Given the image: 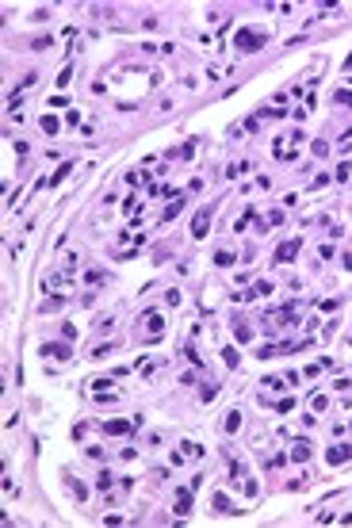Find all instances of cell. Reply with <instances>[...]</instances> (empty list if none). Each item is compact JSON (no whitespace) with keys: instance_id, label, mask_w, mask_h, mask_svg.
Wrapping results in <instances>:
<instances>
[{"instance_id":"obj_1","label":"cell","mask_w":352,"mask_h":528,"mask_svg":"<svg viewBox=\"0 0 352 528\" xmlns=\"http://www.w3.org/2000/svg\"><path fill=\"white\" fill-rule=\"evenodd\" d=\"M234 46L237 50H260L264 46V31H237Z\"/></svg>"},{"instance_id":"obj_2","label":"cell","mask_w":352,"mask_h":528,"mask_svg":"<svg viewBox=\"0 0 352 528\" xmlns=\"http://www.w3.org/2000/svg\"><path fill=\"white\" fill-rule=\"evenodd\" d=\"M211 215H214V207H203L199 215H195V222H192V234H195V237H207V226H211Z\"/></svg>"},{"instance_id":"obj_3","label":"cell","mask_w":352,"mask_h":528,"mask_svg":"<svg viewBox=\"0 0 352 528\" xmlns=\"http://www.w3.org/2000/svg\"><path fill=\"white\" fill-rule=\"evenodd\" d=\"M134 425H142V417H134V421H104L107 436H123V432H130Z\"/></svg>"},{"instance_id":"obj_4","label":"cell","mask_w":352,"mask_h":528,"mask_svg":"<svg viewBox=\"0 0 352 528\" xmlns=\"http://www.w3.org/2000/svg\"><path fill=\"white\" fill-rule=\"evenodd\" d=\"M161 333H165V318H161V314H146V337L157 341Z\"/></svg>"},{"instance_id":"obj_5","label":"cell","mask_w":352,"mask_h":528,"mask_svg":"<svg viewBox=\"0 0 352 528\" xmlns=\"http://www.w3.org/2000/svg\"><path fill=\"white\" fill-rule=\"evenodd\" d=\"M295 253H299V237L283 241V245L276 249V260H279V264H287V260H295Z\"/></svg>"},{"instance_id":"obj_6","label":"cell","mask_w":352,"mask_h":528,"mask_svg":"<svg viewBox=\"0 0 352 528\" xmlns=\"http://www.w3.org/2000/svg\"><path fill=\"white\" fill-rule=\"evenodd\" d=\"M325 459H329V463H344V459H352V444H333L329 452H325Z\"/></svg>"},{"instance_id":"obj_7","label":"cell","mask_w":352,"mask_h":528,"mask_svg":"<svg viewBox=\"0 0 352 528\" xmlns=\"http://www.w3.org/2000/svg\"><path fill=\"white\" fill-rule=\"evenodd\" d=\"M43 356H50V360H69V345H43Z\"/></svg>"},{"instance_id":"obj_8","label":"cell","mask_w":352,"mask_h":528,"mask_svg":"<svg viewBox=\"0 0 352 528\" xmlns=\"http://www.w3.org/2000/svg\"><path fill=\"white\" fill-rule=\"evenodd\" d=\"M222 429H226V432H237V429H241V413L230 410V413H226V421H222Z\"/></svg>"},{"instance_id":"obj_9","label":"cell","mask_w":352,"mask_h":528,"mask_svg":"<svg viewBox=\"0 0 352 528\" xmlns=\"http://www.w3.org/2000/svg\"><path fill=\"white\" fill-rule=\"evenodd\" d=\"M188 509H192V494H188V490H180V494H176V513L184 517Z\"/></svg>"},{"instance_id":"obj_10","label":"cell","mask_w":352,"mask_h":528,"mask_svg":"<svg viewBox=\"0 0 352 528\" xmlns=\"http://www.w3.org/2000/svg\"><path fill=\"white\" fill-rule=\"evenodd\" d=\"M306 455H310V444H306V440H295V444H291V459H306Z\"/></svg>"},{"instance_id":"obj_11","label":"cell","mask_w":352,"mask_h":528,"mask_svg":"<svg viewBox=\"0 0 352 528\" xmlns=\"http://www.w3.org/2000/svg\"><path fill=\"white\" fill-rule=\"evenodd\" d=\"M180 207H184V195H172V203L165 207V218H176V215H180Z\"/></svg>"},{"instance_id":"obj_12","label":"cell","mask_w":352,"mask_h":528,"mask_svg":"<svg viewBox=\"0 0 352 528\" xmlns=\"http://www.w3.org/2000/svg\"><path fill=\"white\" fill-rule=\"evenodd\" d=\"M96 486H100V490H104V494H107V490H111V486H115V474H100V478H96Z\"/></svg>"},{"instance_id":"obj_13","label":"cell","mask_w":352,"mask_h":528,"mask_svg":"<svg viewBox=\"0 0 352 528\" xmlns=\"http://www.w3.org/2000/svg\"><path fill=\"white\" fill-rule=\"evenodd\" d=\"M62 295H54V299H43V314H50V310H58V306H62Z\"/></svg>"},{"instance_id":"obj_14","label":"cell","mask_w":352,"mask_h":528,"mask_svg":"<svg viewBox=\"0 0 352 528\" xmlns=\"http://www.w3.org/2000/svg\"><path fill=\"white\" fill-rule=\"evenodd\" d=\"M214 509H218V513H230V509H234V505L226 501V494H214Z\"/></svg>"},{"instance_id":"obj_15","label":"cell","mask_w":352,"mask_h":528,"mask_svg":"<svg viewBox=\"0 0 352 528\" xmlns=\"http://www.w3.org/2000/svg\"><path fill=\"white\" fill-rule=\"evenodd\" d=\"M214 264H222V268H230V264H234V253H214Z\"/></svg>"},{"instance_id":"obj_16","label":"cell","mask_w":352,"mask_h":528,"mask_svg":"<svg viewBox=\"0 0 352 528\" xmlns=\"http://www.w3.org/2000/svg\"><path fill=\"white\" fill-rule=\"evenodd\" d=\"M43 130H46V134H54V130H58V119H54V115H43Z\"/></svg>"},{"instance_id":"obj_17","label":"cell","mask_w":352,"mask_h":528,"mask_svg":"<svg viewBox=\"0 0 352 528\" xmlns=\"http://www.w3.org/2000/svg\"><path fill=\"white\" fill-rule=\"evenodd\" d=\"M222 360H226V367H237V352H234V348H226Z\"/></svg>"},{"instance_id":"obj_18","label":"cell","mask_w":352,"mask_h":528,"mask_svg":"<svg viewBox=\"0 0 352 528\" xmlns=\"http://www.w3.org/2000/svg\"><path fill=\"white\" fill-rule=\"evenodd\" d=\"M268 291H272V283H268V280H260V283L253 287V295H268Z\"/></svg>"},{"instance_id":"obj_19","label":"cell","mask_w":352,"mask_h":528,"mask_svg":"<svg viewBox=\"0 0 352 528\" xmlns=\"http://www.w3.org/2000/svg\"><path fill=\"white\" fill-rule=\"evenodd\" d=\"M291 406H295L291 398H279V402H276V410H279V413H291Z\"/></svg>"},{"instance_id":"obj_20","label":"cell","mask_w":352,"mask_h":528,"mask_svg":"<svg viewBox=\"0 0 352 528\" xmlns=\"http://www.w3.org/2000/svg\"><path fill=\"white\" fill-rule=\"evenodd\" d=\"M333 100H337V104H352V92H348V88H341V92H337Z\"/></svg>"},{"instance_id":"obj_21","label":"cell","mask_w":352,"mask_h":528,"mask_svg":"<svg viewBox=\"0 0 352 528\" xmlns=\"http://www.w3.org/2000/svg\"><path fill=\"white\" fill-rule=\"evenodd\" d=\"M344 268H352V253H348V257H344Z\"/></svg>"}]
</instances>
